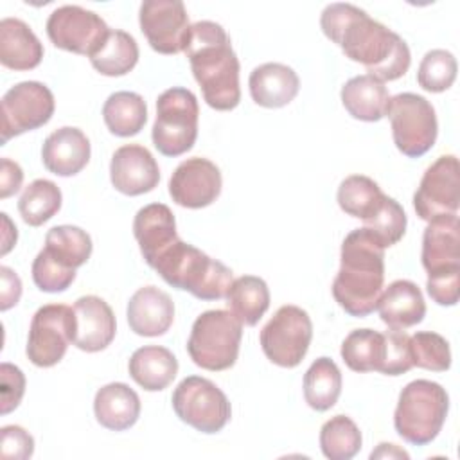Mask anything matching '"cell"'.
Listing matches in <instances>:
<instances>
[{"label": "cell", "mask_w": 460, "mask_h": 460, "mask_svg": "<svg viewBox=\"0 0 460 460\" xmlns=\"http://www.w3.org/2000/svg\"><path fill=\"white\" fill-rule=\"evenodd\" d=\"M320 27L350 61L361 63L381 83L395 81L410 68L406 41L352 4H329L322 11Z\"/></svg>", "instance_id": "1"}, {"label": "cell", "mask_w": 460, "mask_h": 460, "mask_svg": "<svg viewBox=\"0 0 460 460\" xmlns=\"http://www.w3.org/2000/svg\"><path fill=\"white\" fill-rule=\"evenodd\" d=\"M185 56L205 102L217 111H230L241 101L239 59L226 31L210 20L190 25Z\"/></svg>", "instance_id": "2"}, {"label": "cell", "mask_w": 460, "mask_h": 460, "mask_svg": "<svg viewBox=\"0 0 460 460\" xmlns=\"http://www.w3.org/2000/svg\"><path fill=\"white\" fill-rule=\"evenodd\" d=\"M385 284V248L367 228H356L341 243L332 296L350 316L365 318L377 307Z\"/></svg>", "instance_id": "3"}, {"label": "cell", "mask_w": 460, "mask_h": 460, "mask_svg": "<svg viewBox=\"0 0 460 460\" xmlns=\"http://www.w3.org/2000/svg\"><path fill=\"white\" fill-rule=\"evenodd\" d=\"M151 268L169 286L189 291L199 300L225 298L234 282L230 268L181 239L172 243Z\"/></svg>", "instance_id": "4"}, {"label": "cell", "mask_w": 460, "mask_h": 460, "mask_svg": "<svg viewBox=\"0 0 460 460\" xmlns=\"http://www.w3.org/2000/svg\"><path fill=\"white\" fill-rule=\"evenodd\" d=\"M447 411L449 395L446 388L429 379H415L399 394L394 426L402 440L426 446L440 433Z\"/></svg>", "instance_id": "5"}, {"label": "cell", "mask_w": 460, "mask_h": 460, "mask_svg": "<svg viewBox=\"0 0 460 460\" xmlns=\"http://www.w3.org/2000/svg\"><path fill=\"white\" fill-rule=\"evenodd\" d=\"M243 338V323L225 309L201 313L190 329L187 352L194 365L221 372L235 365Z\"/></svg>", "instance_id": "6"}, {"label": "cell", "mask_w": 460, "mask_h": 460, "mask_svg": "<svg viewBox=\"0 0 460 460\" xmlns=\"http://www.w3.org/2000/svg\"><path fill=\"white\" fill-rule=\"evenodd\" d=\"M198 99L181 86H172L156 99L151 138L164 156H180L192 149L198 137Z\"/></svg>", "instance_id": "7"}, {"label": "cell", "mask_w": 460, "mask_h": 460, "mask_svg": "<svg viewBox=\"0 0 460 460\" xmlns=\"http://www.w3.org/2000/svg\"><path fill=\"white\" fill-rule=\"evenodd\" d=\"M386 117L392 124L394 144L402 155L419 158L433 147L438 122L435 108L426 97L411 92L397 93L390 97Z\"/></svg>", "instance_id": "8"}, {"label": "cell", "mask_w": 460, "mask_h": 460, "mask_svg": "<svg viewBox=\"0 0 460 460\" xmlns=\"http://www.w3.org/2000/svg\"><path fill=\"white\" fill-rule=\"evenodd\" d=\"M176 417L201 433L221 431L232 415L225 392L210 379L189 376L178 383L171 397Z\"/></svg>", "instance_id": "9"}, {"label": "cell", "mask_w": 460, "mask_h": 460, "mask_svg": "<svg viewBox=\"0 0 460 460\" xmlns=\"http://www.w3.org/2000/svg\"><path fill=\"white\" fill-rule=\"evenodd\" d=\"M313 338L309 314L298 305H282L262 327L259 341L264 356L282 367L295 368L305 358Z\"/></svg>", "instance_id": "10"}, {"label": "cell", "mask_w": 460, "mask_h": 460, "mask_svg": "<svg viewBox=\"0 0 460 460\" xmlns=\"http://www.w3.org/2000/svg\"><path fill=\"white\" fill-rule=\"evenodd\" d=\"M75 340V313L65 304L40 307L29 327L27 358L32 365L49 368L58 365Z\"/></svg>", "instance_id": "11"}, {"label": "cell", "mask_w": 460, "mask_h": 460, "mask_svg": "<svg viewBox=\"0 0 460 460\" xmlns=\"http://www.w3.org/2000/svg\"><path fill=\"white\" fill-rule=\"evenodd\" d=\"M56 110L54 95L43 83L22 81L2 97V146L13 137L45 126Z\"/></svg>", "instance_id": "12"}, {"label": "cell", "mask_w": 460, "mask_h": 460, "mask_svg": "<svg viewBox=\"0 0 460 460\" xmlns=\"http://www.w3.org/2000/svg\"><path fill=\"white\" fill-rule=\"evenodd\" d=\"M45 29L54 47L88 58L102 47L111 31L97 13L81 5H61L54 9Z\"/></svg>", "instance_id": "13"}, {"label": "cell", "mask_w": 460, "mask_h": 460, "mask_svg": "<svg viewBox=\"0 0 460 460\" xmlns=\"http://www.w3.org/2000/svg\"><path fill=\"white\" fill-rule=\"evenodd\" d=\"M460 207V167L455 155L438 156L422 174L413 208L424 221L456 214Z\"/></svg>", "instance_id": "14"}, {"label": "cell", "mask_w": 460, "mask_h": 460, "mask_svg": "<svg viewBox=\"0 0 460 460\" xmlns=\"http://www.w3.org/2000/svg\"><path fill=\"white\" fill-rule=\"evenodd\" d=\"M138 23L155 52L171 56L185 50L190 23L183 2L146 0L138 11Z\"/></svg>", "instance_id": "15"}, {"label": "cell", "mask_w": 460, "mask_h": 460, "mask_svg": "<svg viewBox=\"0 0 460 460\" xmlns=\"http://www.w3.org/2000/svg\"><path fill=\"white\" fill-rule=\"evenodd\" d=\"M223 187L219 167L208 158L194 156L183 160L169 180L172 201L185 208H203L212 205Z\"/></svg>", "instance_id": "16"}, {"label": "cell", "mask_w": 460, "mask_h": 460, "mask_svg": "<svg viewBox=\"0 0 460 460\" xmlns=\"http://www.w3.org/2000/svg\"><path fill=\"white\" fill-rule=\"evenodd\" d=\"M111 185L126 196L151 192L160 181V169L151 151L138 144L120 146L110 162Z\"/></svg>", "instance_id": "17"}, {"label": "cell", "mask_w": 460, "mask_h": 460, "mask_svg": "<svg viewBox=\"0 0 460 460\" xmlns=\"http://www.w3.org/2000/svg\"><path fill=\"white\" fill-rule=\"evenodd\" d=\"M420 259L428 275L460 270V223L456 214L428 221L422 234Z\"/></svg>", "instance_id": "18"}, {"label": "cell", "mask_w": 460, "mask_h": 460, "mask_svg": "<svg viewBox=\"0 0 460 460\" xmlns=\"http://www.w3.org/2000/svg\"><path fill=\"white\" fill-rule=\"evenodd\" d=\"M75 340L74 345L84 352L104 350L115 338L117 322L111 307L95 295L75 300Z\"/></svg>", "instance_id": "19"}, {"label": "cell", "mask_w": 460, "mask_h": 460, "mask_svg": "<svg viewBox=\"0 0 460 460\" xmlns=\"http://www.w3.org/2000/svg\"><path fill=\"white\" fill-rule=\"evenodd\" d=\"M129 329L138 336H162L174 320L171 296L156 286H144L133 293L126 309Z\"/></svg>", "instance_id": "20"}, {"label": "cell", "mask_w": 460, "mask_h": 460, "mask_svg": "<svg viewBox=\"0 0 460 460\" xmlns=\"http://www.w3.org/2000/svg\"><path fill=\"white\" fill-rule=\"evenodd\" d=\"M133 235L149 266H153L155 261L180 239L176 234L174 214L164 203H149L137 212L133 219Z\"/></svg>", "instance_id": "21"}, {"label": "cell", "mask_w": 460, "mask_h": 460, "mask_svg": "<svg viewBox=\"0 0 460 460\" xmlns=\"http://www.w3.org/2000/svg\"><path fill=\"white\" fill-rule=\"evenodd\" d=\"M41 160L52 174L63 178L74 176L81 172L90 160V140L79 128L63 126L45 138Z\"/></svg>", "instance_id": "22"}, {"label": "cell", "mask_w": 460, "mask_h": 460, "mask_svg": "<svg viewBox=\"0 0 460 460\" xmlns=\"http://www.w3.org/2000/svg\"><path fill=\"white\" fill-rule=\"evenodd\" d=\"M376 309L383 323L390 329L404 331L424 320L426 302L415 282L401 279L383 289Z\"/></svg>", "instance_id": "23"}, {"label": "cell", "mask_w": 460, "mask_h": 460, "mask_svg": "<svg viewBox=\"0 0 460 460\" xmlns=\"http://www.w3.org/2000/svg\"><path fill=\"white\" fill-rule=\"evenodd\" d=\"M248 88L255 104L262 108H282L296 97L300 79L288 65L264 63L252 70Z\"/></svg>", "instance_id": "24"}, {"label": "cell", "mask_w": 460, "mask_h": 460, "mask_svg": "<svg viewBox=\"0 0 460 460\" xmlns=\"http://www.w3.org/2000/svg\"><path fill=\"white\" fill-rule=\"evenodd\" d=\"M43 59V45L32 29L18 18L0 22V63L11 70H32Z\"/></svg>", "instance_id": "25"}, {"label": "cell", "mask_w": 460, "mask_h": 460, "mask_svg": "<svg viewBox=\"0 0 460 460\" xmlns=\"http://www.w3.org/2000/svg\"><path fill=\"white\" fill-rule=\"evenodd\" d=\"M97 422L111 431H124L135 426L140 417V399L126 383H110L97 390L93 399Z\"/></svg>", "instance_id": "26"}, {"label": "cell", "mask_w": 460, "mask_h": 460, "mask_svg": "<svg viewBox=\"0 0 460 460\" xmlns=\"http://www.w3.org/2000/svg\"><path fill=\"white\" fill-rule=\"evenodd\" d=\"M341 102L350 117L363 122H377L386 117L390 93L379 79L363 74L349 79L340 92Z\"/></svg>", "instance_id": "27"}, {"label": "cell", "mask_w": 460, "mask_h": 460, "mask_svg": "<svg viewBox=\"0 0 460 460\" xmlns=\"http://www.w3.org/2000/svg\"><path fill=\"white\" fill-rule=\"evenodd\" d=\"M128 370L138 386L147 392H160L176 377L178 359L165 347L146 345L131 354Z\"/></svg>", "instance_id": "28"}, {"label": "cell", "mask_w": 460, "mask_h": 460, "mask_svg": "<svg viewBox=\"0 0 460 460\" xmlns=\"http://www.w3.org/2000/svg\"><path fill=\"white\" fill-rule=\"evenodd\" d=\"M92 237L79 226L59 225L52 226L45 235L43 253L65 270H77L92 255Z\"/></svg>", "instance_id": "29"}, {"label": "cell", "mask_w": 460, "mask_h": 460, "mask_svg": "<svg viewBox=\"0 0 460 460\" xmlns=\"http://www.w3.org/2000/svg\"><path fill=\"white\" fill-rule=\"evenodd\" d=\"M225 298L230 313L248 327L257 325L270 307L268 284L255 275L235 279Z\"/></svg>", "instance_id": "30"}, {"label": "cell", "mask_w": 460, "mask_h": 460, "mask_svg": "<svg viewBox=\"0 0 460 460\" xmlns=\"http://www.w3.org/2000/svg\"><path fill=\"white\" fill-rule=\"evenodd\" d=\"M102 119L110 133L115 137H133L146 126V101L135 92H115L102 106Z\"/></svg>", "instance_id": "31"}, {"label": "cell", "mask_w": 460, "mask_h": 460, "mask_svg": "<svg viewBox=\"0 0 460 460\" xmlns=\"http://www.w3.org/2000/svg\"><path fill=\"white\" fill-rule=\"evenodd\" d=\"M341 394V372L331 358H318L304 374V399L309 408L327 411Z\"/></svg>", "instance_id": "32"}, {"label": "cell", "mask_w": 460, "mask_h": 460, "mask_svg": "<svg viewBox=\"0 0 460 460\" xmlns=\"http://www.w3.org/2000/svg\"><path fill=\"white\" fill-rule=\"evenodd\" d=\"M138 61V45L131 34L111 29L102 47L90 58L92 66L108 77L126 75Z\"/></svg>", "instance_id": "33"}, {"label": "cell", "mask_w": 460, "mask_h": 460, "mask_svg": "<svg viewBox=\"0 0 460 460\" xmlns=\"http://www.w3.org/2000/svg\"><path fill=\"white\" fill-rule=\"evenodd\" d=\"M341 358L354 372H379L385 359V334L374 329H356L341 343Z\"/></svg>", "instance_id": "34"}, {"label": "cell", "mask_w": 460, "mask_h": 460, "mask_svg": "<svg viewBox=\"0 0 460 460\" xmlns=\"http://www.w3.org/2000/svg\"><path fill=\"white\" fill-rule=\"evenodd\" d=\"M385 194L381 187L368 176L352 174L347 176L338 187V205L340 208L352 217L365 221L370 217L381 205Z\"/></svg>", "instance_id": "35"}, {"label": "cell", "mask_w": 460, "mask_h": 460, "mask_svg": "<svg viewBox=\"0 0 460 460\" xmlns=\"http://www.w3.org/2000/svg\"><path fill=\"white\" fill-rule=\"evenodd\" d=\"M61 201L59 187L50 180L40 178L25 187L18 199V210L27 225L41 226L59 212Z\"/></svg>", "instance_id": "36"}, {"label": "cell", "mask_w": 460, "mask_h": 460, "mask_svg": "<svg viewBox=\"0 0 460 460\" xmlns=\"http://www.w3.org/2000/svg\"><path fill=\"white\" fill-rule=\"evenodd\" d=\"M361 431L347 415L331 417L320 429V449L329 460H350L361 449Z\"/></svg>", "instance_id": "37"}, {"label": "cell", "mask_w": 460, "mask_h": 460, "mask_svg": "<svg viewBox=\"0 0 460 460\" xmlns=\"http://www.w3.org/2000/svg\"><path fill=\"white\" fill-rule=\"evenodd\" d=\"M406 214L404 208L390 196L385 194L379 208L363 221V228H367L374 239L386 250L397 244L406 232Z\"/></svg>", "instance_id": "38"}, {"label": "cell", "mask_w": 460, "mask_h": 460, "mask_svg": "<svg viewBox=\"0 0 460 460\" xmlns=\"http://www.w3.org/2000/svg\"><path fill=\"white\" fill-rule=\"evenodd\" d=\"M456 58L444 49H433L424 54L419 70L417 83L422 90L431 93H440L451 88L456 79Z\"/></svg>", "instance_id": "39"}, {"label": "cell", "mask_w": 460, "mask_h": 460, "mask_svg": "<svg viewBox=\"0 0 460 460\" xmlns=\"http://www.w3.org/2000/svg\"><path fill=\"white\" fill-rule=\"evenodd\" d=\"M410 350L413 367L446 372L451 367V349L444 336L431 331H419L410 336Z\"/></svg>", "instance_id": "40"}, {"label": "cell", "mask_w": 460, "mask_h": 460, "mask_svg": "<svg viewBox=\"0 0 460 460\" xmlns=\"http://www.w3.org/2000/svg\"><path fill=\"white\" fill-rule=\"evenodd\" d=\"M31 273L36 288L45 293L66 291L75 280V270H65L58 266L43 252H40L32 261Z\"/></svg>", "instance_id": "41"}, {"label": "cell", "mask_w": 460, "mask_h": 460, "mask_svg": "<svg viewBox=\"0 0 460 460\" xmlns=\"http://www.w3.org/2000/svg\"><path fill=\"white\" fill-rule=\"evenodd\" d=\"M383 334H385V359L379 372L385 376L406 374L413 367L410 336L404 331H395V329H390Z\"/></svg>", "instance_id": "42"}, {"label": "cell", "mask_w": 460, "mask_h": 460, "mask_svg": "<svg viewBox=\"0 0 460 460\" xmlns=\"http://www.w3.org/2000/svg\"><path fill=\"white\" fill-rule=\"evenodd\" d=\"M25 394V376L13 363L0 365V411L7 415L22 402Z\"/></svg>", "instance_id": "43"}, {"label": "cell", "mask_w": 460, "mask_h": 460, "mask_svg": "<svg viewBox=\"0 0 460 460\" xmlns=\"http://www.w3.org/2000/svg\"><path fill=\"white\" fill-rule=\"evenodd\" d=\"M34 453V438L22 426L11 424L0 429V455L4 460H27Z\"/></svg>", "instance_id": "44"}, {"label": "cell", "mask_w": 460, "mask_h": 460, "mask_svg": "<svg viewBox=\"0 0 460 460\" xmlns=\"http://www.w3.org/2000/svg\"><path fill=\"white\" fill-rule=\"evenodd\" d=\"M460 270H449L435 275H428L426 291L438 305H455L458 302Z\"/></svg>", "instance_id": "45"}, {"label": "cell", "mask_w": 460, "mask_h": 460, "mask_svg": "<svg viewBox=\"0 0 460 460\" xmlns=\"http://www.w3.org/2000/svg\"><path fill=\"white\" fill-rule=\"evenodd\" d=\"M2 289H0V309L7 311L20 302L22 296V280L20 277L7 266L0 268Z\"/></svg>", "instance_id": "46"}, {"label": "cell", "mask_w": 460, "mask_h": 460, "mask_svg": "<svg viewBox=\"0 0 460 460\" xmlns=\"http://www.w3.org/2000/svg\"><path fill=\"white\" fill-rule=\"evenodd\" d=\"M2 171H0V198L5 199L13 194H16L22 187L23 181V171L22 167L9 160V158H2Z\"/></svg>", "instance_id": "47"}, {"label": "cell", "mask_w": 460, "mask_h": 460, "mask_svg": "<svg viewBox=\"0 0 460 460\" xmlns=\"http://www.w3.org/2000/svg\"><path fill=\"white\" fill-rule=\"evenodd\" d=\"M2 216V223H4V235H2V255H5L14 244H16V237H18V232H16V226L11 223L9 216L5 212L0 214Z\"/></svg>", "instance_id": "48"}, {"label": "cell", "mask_w": 460, "mask_h": 460, "mask_svg": "<svg viewBox=\"0 0 460 460\" xmlns=\"http://www.w3.org/2000/svg\"><path fill=\"white\" fill-rule=\"evenodd\" d=\"M370 458H410V455L402 449H399L395 444H379L376 451L370 453Z\"/></svg>", "instance_id": "49"}]
</instances>
